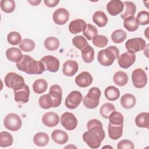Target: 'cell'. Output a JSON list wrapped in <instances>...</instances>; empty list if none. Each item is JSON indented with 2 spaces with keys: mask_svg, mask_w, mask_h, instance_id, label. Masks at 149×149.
I'll list each match as a JSON object with an SVG mask.
<instances>
[{
  "mask_svg": "<svg viewBox=\"0 0 149 149\" xmlns=\"http://www.w3.org/2000/svg\"><path fill=\"white\" fill-rule=\"evenodd\" d=\"M49 141L48 135L44 132H38L33 137L34 143L38 147H44L48 144Z\"/></svg>",
  "mask_w": 149,
  "mask_h": 149,
  "instance_id": "28",
  "label": "cell"
},
{
  "mask_svg": "<svg viewBox=\"0 0 149 149\" xmlns=\"http://www.w3.org/2000/svg\"><path fill=\"white\" fill-rule=\"evenodd\" d=\"M88 131L83 134L84 142L91 148H98L105 137V133L101 121L96 119L90 120L87 123Z\"/></svg>",
  "mask_w": 149,
  "mask_h": 149,
  "instance_id": "1",
  "label": "cell"
},
{
  "mask_svg": "<svg viewBox=\"0 0 149 149\" xmlns=\"http://www.w3.org/2000/svg\"><path fill=\"white\" fill-rule=\"evenodd\" d=\"M135 123L139 127L148 129L149 126L148 112H141L138 114L135 118Z\"/></svg>",
  "mask_w": 149,
  "mask_h": 149,
  "instance_id": "27",
  "label": "cell"
},
{
  "mask_svg": "<svg viewBox=\"0 0 149 149\" xmlns=\"http://www.w3.org/2000/svg\"><path fill=\"white\" fill-rule=\"evenodd\" d=\"M61 124L68 130H74L77 125V120L75 115L69 112L63 113L60 119Z\"/></svg>",
  "mask_w": 149,
  "mask_h": 149,
  "instance_id": "10",
  "label": "cell"
},
{
  "mask_svg": "<svg viewBox=\"0 0 149 149\" xmlns=\"http://www.w3.org/2000/svg\"><path fill=\"white\" fill-rule=\"evenodd\" d=\"M113 80L116 85L119 86H124L127 83L128 76L125 72L123 71H118L113 74Z\"/></svg>",
  "mask_w": 149,
  "mask_h": 149,
  "instance_id": "31",
  "label": "cell"
},
{
  "mask_svg": "<svg viewBox=\"0 0 149 149\" xmlns=\"http://www.w3.org/2000/svg\"><path fill=\"white\" fill-rule=\"evenodd\" d=\"M48 94L52 99L54 104L53 108L59 107L62 100V90L61 86L58 84L52 85L49 88Z\"/></svg>",
  "mask_w": 149,
  "mask_h": 149,
  "instance_id": "14",
  "label": "cell"
},
{
  "mask_svg": "<svg viewBox=\"0 0 149 149\" xmlns=\"http://www.w3.org/2000/svg\"><path fill=\"white\" fill-rule=\"evenodd\" d=\"M15 100L17 102L26 103L29 101L30 90L29 86L23 83L13 89Z\"/></svg>",
  "mask_w": 149,
  "mask_h": 149,
  "instance_id": "5",
  "label": "cell"
},
{
  "mask_svg": "<svg viewBox=\"0 0 149 149\" xmlns=\"http://www.w3.org/2000/svg\"><path fill=\"white\" fill-rule=\"evenodd\" d=\"M8 42L12 45H17L22 42V36L17 31H11L7 36Z\"/></svg>",
  "mask_w": 149,
  "mask_h": 149,
  "instance_id": "43",
  "label": "cell"
},
{
  "mask_svg": "<svg viewBox=\"0 0 149 149\" xmlns=\"http://www.w3.org/2000/svg\"><path fill=\"white\" fill-rule=\"evenodd\" d=\"M5 128L11 131H17L22 127V122L18 115L14 113L8 114L3 120Z\"/></svg>",
  "mask_w": 149,
  "mask_h": 149,
  "instance_id": "6",
  "label": "cell"
},
{
  "mask_svg": "<svg viewBox=\"0 0 149 149\" xmlns=\"http://www.w3.org/2000/svg\"><path fill=\"white\" fill-rule=\"evenodd\" d=\"M136 18L140 25H146L149 23V13L146 10L139 12Z\"/></svg>",
  "mask_w": 149,
  "mask_h": 149,
  "instance_id": "46",
  "label": "cell"
},
{
  "mask_svg": "<svg viewBox=\"0 0 149 149\" xmlns=\"http://www.w3.org/2000/svg\"><path fill=\"white\" fill-rule=\"evenodd\" d=\"M101 92L100 88L96 87L91 88L87 94L83 98L84 105L89 109L95 108L99 104Z\"/></svg>",
  "mask_w": 149,
  "mask_h": 149,
  "instance_id": "4",
  "label": "cell"
},
{
  "mask_svg": "<svg viewBox=\"0 0 149 149\" xmlns=\"http://www.w3.org/2000/svg\"><path fill=\"white\" fill-rule=\"evenodd\" d=\"M83 34L87 40H91L98 35V30L94 26L91 24H87L83 31Z\"/></svg>",
  "mask_w": 149,
  "mask_h": 149,
  "instance_id": "38",
  "label": "cell"
},
{
  "mask_svg": "<svg viewBox=\"0 0 149 149\" xmlns=\"http://www.w3.org/2000/svg\"><path fill=\"white\" fill-rule=\"evenodd\" d=\"M120 104L125 109H130L133 108L136 103V97L132 94H125L120 98Z\"/></svg>",
  "mask_w": 149,
  "mask_h": 149,
  "instance_id": "25",
  "label": "cell"
},
{
  "mask_svg": "<svg viewBox=\"0 0 149 149\" xmlns=\"http://www.w3.org/2000/svg\"><path fill=\"white\" fill-rule=\"evenodd\" d=\"M72 43L76 48L80 50L83 49L88 44L86 39L82 36L74 37L72 39Z\"/></svg>",
  "mask_w": 149,
  "mask_h": 149,
  "instance_id": "44",
  "label": "cell"
},
{
  "mask_svg": "<svg viewBox=\"0 0 149 149\" xmlns=\"http://www.w3.org/2000/svg\"><path fill=\"white\" fill-rule=\"evenodd\" d=\"M4 81L6 87L13 90L21 83H24V79L16 73L9 72L5 77Z\"/></svg>",
  "mask_w": 149,
  "mask_h": 149,
  "instance_id": "12",
  "label": "cell"
},
{
  "mask_svg": "<svg viewBox=\"0 0 149 149\" xmlns=\"http://www.w3.org/2000/svg\"><path fill=\"white\" fill-rule=\"evenodd\" d=\"M51 137L53 141L58 144H64L67 143L69 139L68 133L60 129L53 130L51 133Z\"/></svg>",
  "mask_w": 149,
  "mask_h": 149,
  "instance_id": "22",
  "label": "cell"
},
{
  "mask_svg": "<svg viewBox=\"0 0 149 149\" xmlns=\"http://www.w3.org/2000/svg\"><path fill=\"white\" fill-rule=\"evenodd\" d=\"M59 41L55 37H47L44 42V45L45 48L48 51H55L59 47Z\"/></svg>",
  "mask_w": 149,
  "mask_h": 149,
  "instance_id": "34",
  "label": "cell"
},
{
  "mask_svg": "<svg viewBox=\"0 0 149 149\" xmlns=\"http://www.w3.org/2000/svg\"><path fill=\"white\" fill-rule=\"evenodd\" d=\"M108 119L109 120V123L112 125H120L123 123L124 119L122 114L116 111H113L110 114Z\"/></svg>",
  "mask_w": 149,
  "mask_h": 149,
  "instance_id": "40",
  "label": "cell"
},
{
  "mask_svg": "<svg viewBox=\"0 0 149 149\" xmlns=\"http://www.w3.org/2000/svg\"><path fill=\"white\" fill-rule=\"evenodd\" d=\"M13 142V138L10 133L5 131L0 133V146L1 147L10 146Z\"/></svg>",
  "mask_w": 149,
  "mask_h": 149,
  "instance_id": "35",
  "label": "cell"
},
{
  "mask_svg": "<svg viewBox=\"0 0 149 149\" xmlns=\"http://www.w3.org/2000/svg\"><path fill=\"white\" fill-rule=\"evenodd\" d=\"M114 111H115V106L111 103L107 102V103L104 104L101 107L100 109V112L101 115L103 118L105 119H108L110 114Z\"/></svg>",
  "mask_w": 149,
  "mask_h": 149,
  "instance_id": "39",
  "label": "cell"
},
{
  "mask_svg": "<svg viewBox=\"0 0 149 149\" xmlns=\"http://www.w3.org/2000/svg\"><path fill=\"white\" fill-rule=\"evenodd\" d=\"M82 100L83 95L80 91L77 90L72 91L66 97L65 105L68 108L74 109L80 105Z\"/></svg>",
  "mask_w": 149,
  "mask_h": 149,
  "instance_id": "9",
  "label": "cell"
},
{
  "mask_svg": "<svg viewBox=\"0 0 149 149\" xmlns=\"http://www.w3.org/2000/svg\"><path fill=\"white\" fill-rule=\"evenodd\" d=\"M118 64L119 66L123 69H127L130 67L136 61V55L134 54L126 52L119 55Z\"/></svg>",
  "mask_w": 149,
  "mask_h": 149,
  "instance_id": "13",
  "label": "cell"
},
{
  "mask_svg": "<svg viewBox=\"0 0 149 149\" xmlns=\"http://www.w3.org/2000/svg\"><path fill=\"white\" fill-rule=\"evenodd\" d=\"M105 96L109 101H115L120 97V91L118 88L113 86L107 87L105 90Z\"/></svg>",
  "mask_w": 149,
  "mask_h": 149,
  "instance_id": "30",
  "label": "cell"
},
{
  "mask_svg": "<svg viewBox=\"0 0 149 149\" xmlns=\"http://www.w3.org/2000/svg\"><path fill=\"white\" fill-rule=\"evenodd\" d=\"M44 65L45 70L51 72H56L59 68V61L52 55H47L40 60Z\"/></svg>",
  "mask_w": 149,
  "mask_h": 149,
  "instance_id": "11",
  "label": "cell"
},
{
  "mask_svg": "<svg viewBox=\"0 0 149 149\" xmlns=\"http://www.w3.org/2000/svg\"><path fill=\"white\" fill-rule=\"evenodd\" d=\"M86 26V22L81 19L72 20L69 24V30L72 34H75L83 31Z\"/></svg>",
  "mask_w": 149,
  "mask_h": 149,
  "instance_id": "20",
  "label": "cell"
},
{
  "mask_svg": "<svg viewBox=\"0 0 149 149\" xmlns=\"http://www.w3.org/2000/svg\"><path fill=\"white\" fill-rule=\"evenodd\" d=\"M107 10L112 16H116L120 13L124 8L123 2L119 0L110 1L107 5Z\"/></svg>",
  "mask_w": 149,
  "mask_h": 149,
  "instance_id": "17",
  "label": "cell"
},
{
  "mask_svg": "<svg viewBox=\"0 0 149 149\" xmlns=\"http://www.w3.org/2000/svg\"><path fill=\"white\" fill-rule=\"evenodd\" d=\"M123 128V125H116L109 123L108 126V132L109 138L114 140L119 139L122 136Z\"/></svg>",
  "mask_w": 149,
  "mask_h": 149,
  "instance_id": "21",
  "label": "cell"
},
{
  "mask_svg": "<svg viewBox=\"0 0 149 149\" xmlns=\"http://www.w3.org/2000/svg\"><path fill=\"white\" fill-rule=\"evenodd\" d=\"M123 2L125 8H123V11L120 14V17L124 20L127 17L134 16L136 11L135 4L131 1H125Z\"/></svg>",
  "mask_w": 149,
  "mask_h": 149,
  "instance_id": "23",
  "label": "cell"
},
{
  "mask_svg": "<svg viewBox=\"0 0 149 149\" xmlns=\"http://www.w3.org/2000/svg\"><path fill=\"white\" fill-rule=\"evenodd\" d=\"M38 104L40 106L45 109L53 108V101L49 94L42 95L38 100Z\"/></svg>",
  "mask_w": 149,
  "mask_h": 149,
  "instance_id": "37",
  "label": "cell"
},
{
  "mask_svg": "<svg viewBox=\"0 0 149 149\" xmlns=\"http://www.w3.org/2000/svg\"><path fill=\"white\" fill-rule=\"evenodd\" d=\"M79 69L78 63L74 60H68L63 63L62 72L66 76L71 77L76 73Z\"/></svg>",
  "mask_w": 149,
  "mask_h": 149,
  "instance_id": "18",
  "label": "cell"
},
{
  "mask_svg": "<svg viewBox=\"0 0 149 149\" xmlns=\"http://www.w3.org/2000/svg\"><path fill=\"white\" fill-rule=\"evenodd\" d=\"M93 44L99 48H103L107 45L108 43V38L104 35H97L93 39Z\"/></svg>",
  "mask_w": 149,
  "mask_h": 149,
  "instance_id": "45",
  "label": "cell"
},
{
  "mask_svg": "<svg viewBox=\"0 0 149 149\" xmlns=\"http://www.w3.org/2000/svg\"><path fill=\"white\" fill-rule=\"evenodd\" d=\"M146 47V43L142 38L136 37L129 39L125 43V47L127 52L134 54L143 50Z\"/></svg>",
  "mask_w": 149,
  "mask_h": 149,
  "instance_id": "8",
  "label": "cell"
},
{
  "mask_svg": "<svg viewBox=\"0 0 149 149\" xmlns=\"http://www.w3.org/2000/svg\"><path fill=\"white\" fill-rule=\"evenodd\" d=\"M69 12L65 8H61L57 9L53 13L52 19L55 23L58 25L65 24L69 20Z\"/></svg>",
  "mask_w": 149,
  "mask_h": 149,
  "instance_id": "15",
  "label": "cell"
},
{
  "mask_svg": "<svg viewBox=\"0 0 149 149\" xmlns=\"http://www.w3.org/2000/svg\"><path fill=\"white\" fill-rule=\"evenodd\" d=\"M133 143L129 140H122L120 141L117 145L118 149H134Z\"/></svg>",
  "mask_w": 149,
  "mask_h": 149,
  "instance_id": "47",
  "label": "cell"
},
{
  "mask_svg": "<svg viewBox=\"0 0 149 149\" xmlns=\"http://www.w3.org/2000/svg\"><path fill=\"white\" fill-rule=\"evenodd\" d=\"M132 80L133 86L138 88L146 86L147 83V76L146 72L141 68L134 69L132 74Z\"/></svg>",
  "mask_w": 149,
  "mask_h": 149,
  "instance_id": "7",
  "label": "cell"
},
{
  "mask_svg": "<svg viewBox=\"0 0 149 149\" xmlns=\"http://www.w3.org/2000/svg\"><path fill=\"white\" fill-rule=\"evenodd\" d=\"M119 55V50L115 46H109L106 49L100 50L98 53V62L104 66L112 65Z\"/></svg>",
  "mask_w": 149,
  "mask_h": 149,
  "instance_id": "3",
  "label": "cell"
},
{
  "mask_svg": "<svg viewBox=\"0 0 149 149\" xmlns=\"http://www.w3.org/2000/svg\"><path fill=\"white\" fill-rule=\"evenodd\" d=\"M81 57L83 61L86 63H91L94 59V50L88 44L81 50Z\"/></svg>",
  "mask_w": 149,
  "mask_h": 149,
  "instance_id": "29",
  "label": "cell"
},
{
  "mask_svg": "<svg viewBox=\"0 0 149 149\" xmlns=\"http://www.w3.org/2000/svg\"><path fill=\"white\" fill-rule=\"evenodd\" d=\"M127 37V34L122 29L115 30L111 34V38L112 41L116 44H119L124 41Z\"/></svg>",
  "mask_w": 149,
  "mask_h": 149,
  "instance_id": "36",
  "label": "cell"
},
{
  "mask_svg": "<svg viewBox=\"0 0 149 149\" xmlns=\"http://www.w3.org/2000/svg\"><path fill=\"white\" fill-rule=\"evenodd\" d=\"M59 121V115L54 112H48L44 114L42 122L47 127H52L56 126Z\"/></svg>",
  "mask_w": 149,
  "mask_h": 149,
  "instance_id": "19",
  "label": "cell"
},
{
  "mask_svg": "<svg viewBox=\"0 0 149 149\" xmlns=\"http://www.w3.org/2000/svg\"><path fill=\"white\" fill-rule=\"evenodd\" d=\"M0 3L2 10L7 13L14 11L16 7L15 2L13 0H1Z\"/></svg>",
  "mask_w": 149,
  "mask_h": 149,
  "instance_id": "41",
  "label": "cell"
},
{
  "mask_svg": "<svg viewBox=\"0 0 149 149\" xmlns=\"http://www.w3.org/2000/svg\"><path fill=\"white\" fill-rule=\"evenodd\" d=\"M48 87V83L47 81L43 79H39L36 80L33 84V91L38 94L44 93Z\"/></svg>",
  "mask_w": 149,
  "mask_h": 149,
  "instance_id": "33",
  "label": "cell"
},
{
  "mask_svg": "<svg viewBox=\"0 0 149 149\" xmlns=\"http://www.w3.org/2000/svg\"><path fill=\"white\" fill-rule=\"evenodd\" d=\"M19 47L24 52H31L35 48V43L31 39L25 38L22 41Z\"/></svg>",
  "mask_w": 149,
  "mask_h": 149,
  "instance_id": "42",
  "label": "cell"
},
{
  "mask_svg": "<svg viewBox=\"0 0 149 149\" xmlns=\"http://www.w3.org/2000/svg\"><path fill=\"white\" fill-rule=\"evenodd\" d=\"M27 2L29 3H30L31 5H33V6H37L38 5L40 2H41V1H37V0H34V1H27Z\"/></svg>",
  "mask_w": 149,
  "mask_h": 149,
  "instance_id": "49",
  "label": "cell"
},
{
  "mask_svg": "<svg viewBox=\"0 0 149 149\" xmlns=\"http://www.w3.org/2000/svg\"><path fill=\"white\" fill-rule=\"evenodd\" d=\"M92 20L94 23L100 27L105 26L108 23V17L104 12L100 10L96 11L93 14Z\"/></svg>",
  "mask_w": 149,
  "mask_h": 149,
  "instance_id": "26",
  "label": "cell"
},
{
  "mask_svg": "<svg viewBox=\"0 0 149 149\" xmlns=\"http://www.w3.org/2000/svg\"><path fill=\"white\" fill-rule=\"evenodd\" d=\"M16 65L19 70L29 74H40L45 70L44 65L40 61H36L28 55H23Z\"/></svg>",
  "mask_w": 149,
  "mask_h": 149,
  "instance_id": "2",
  "label": "cell"
},
{
  "mask_svg": "<svg viewBox=\"0 0 149 149\" xmlns=\"http://www.w3.org/2000/svg\"><path fill=\"white\" fill-rule=\"evenodd\" d=\"M44 2L45 5L49 8H54L58 5L59 2V0H44Z\"/></svg>",
  "mask_w": 149,
  "mask_h": 149,
  "instance_id": "48",
  "label": "cell"
},
{
  "mask_svg": "<svg viewBox=\"0 0 149 149\" xmlns=\"http://www.w3.org/2000/svg\"><path fill=\"white\" fill-rule=\"evenodd\" d=\"M93 77L88 72H82L75 78L76 85L81 88L88 87L93 82Z\"/></svg>",
  "mask_w": 149,
  "mask_h": 149,
  "instance_id": "16",
  "label": "cell"
},
{
  "mask_svg": "<svg viewBox=\"0 0 149 149\" xmlns=\"http://www.w3.org/2000/svg\"><path fill=\"white\" fill-rule=\"evenodd\" d=\"M123 26L129 31H134L139 28V24L134 16H130L123 20Z\"/></svg>",
  "mask_w": 149,
  "mask_h": 149,
  "instance_id": "32",
  "label": "cell"
},
{
  "mask_svg": "<svg viewBox=\"0 0 149 149\" xmlns=\"http://www.w3.org/2000/svg\"><path fill=\"white\" fill-rule=\"evenodd\" d=\"M6 56L9 61L16 63L21 59L23 55L22 51L19 48L12 47L6 49Z\"/></svg>",
  "mask_w": 149,
  "mask_h": 149,
  "instance_id": "24",
  "label": "cell"
}]
</instances>
